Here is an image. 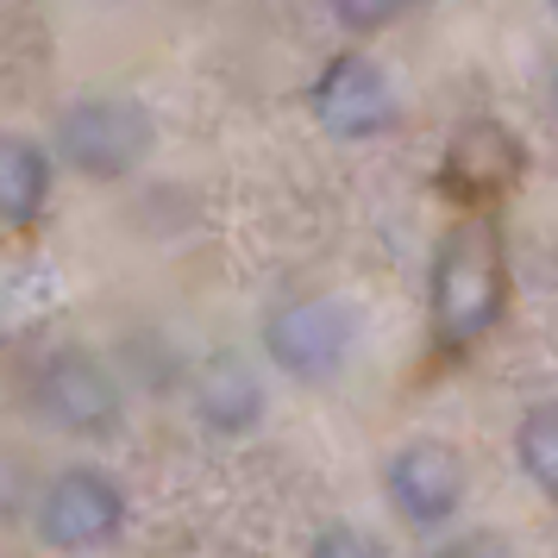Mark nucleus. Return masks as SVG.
Here are the masks:
<instances>
[{"mask_svg": "<svg viewBox=\"0 0 558 558\" xmlns=\"http://www.w3.org/2000/svg\"><path fill=\"white\" fill-rule=\"evenodd\" d=\"M508 314V252H502V232L489 214H471L446 227V239L433 245L427 264V320L439 345H477L502 327Z\"/></svg>", "mask_w": 558, "mask_h": 558, "instance_id": "obj_1", "label": "nucleus"}, {"mask_svg": "<svg viewBox=\"0 0 558 558\" xmlns=\"http://www.w3.org/2000/svg\"><path fill=\"white\" fill-rule=\"evenodd\" d=\"M151 151H157L151 107L138 95H120V88H88L76 101H63V113L51 126V157L88 182L138 177Z\"/></svg>", "mask_w": 558, "mask_h": 558, "instance_id": "obj_2", "label": "nucleus"}, {"mask_svg": "<svg viewBox=\"0 0 558 558\" xmlns=\"http://www.w3.org/2000/svg\"><path fill=\"white\" fill-rule=\"evenodd\" d=\"M32 408L70 439H113L126 427V383L88 345H51L32 371Z\"/></svg>", "mask_w": 558, "mask_h": 558, "instance_id": "obj_3", "label": "nucleus"}, {"mask_svg": "<svg viewBox=\"0 0 558 558\" xmlns=\"http://www.w3.org/2000/svg\"><path fill=\"white\" fill-rule=\"evenodd\" d=\"M126 483L113 477L107 464H63L45 489H38V508H32V527H38V546H51L63 558H95L107 553L120 533H126Z\"/></svg>", "mask_w": 558, "mask_h": 558, "instance_id": "obj_4", "label": "nucleus"}, {"mask_svg": "<svg viewBox=\"0 0 558 558\" xmlns=\"http://www.w3.org/2000/svg\"><path fill=\"white\" fill-rule=\"evenodd\" d=\"M352 352H357V314L345 295H289L264 314V357L302 389L339 383Z\"/></svg>", "mask_w": 558, "mask_h": 558, "instance_id": "obj_5", "label": "nucleus"}, {"mask_svg": "<svg viewBox=\"0 0 558 558\" xmlns=\"http://www.w3.org/2000/svg\"><path fill=\"white\" fill-rule=\"evenodd\" d=\"M383 502L402 527L446 533L458 521V508H464V458H458V446L433 439V433L402 439L383 458Z\"/></svg>", "mask_w": 558, "mask_h": 558, "instance_id": "obj_6", "label": "nucleus"}, {"mask_svg": "<svg viewBox=\"0 0 558 558\" xmlns=\"http://www.w3.org/2000/svg\"><path fill=\"white\" fill-rule=\"evenodd\" d=\"M307 107H314L320 132L345 138V145L383 138V132H396V120H402L396 76H389L371 51H357V45L320 63V76H314V88H307Z\"/></svg>", "mask_w": 558, "mask_h": 558, "instance_id": "obj_7", "label": "nucleus"}, {"mask_svg": "<svg viewBox=\"0 0 558 558\" xmlns=\"http://www.w3.org/2000/svg\"><path fill=\"white\" fill-rule=\"evenodd\" d=\"M195 421H202L207 433H220V439H245V433L264 427V383H257V371L245 364L239 352H214L195 371Z\"/></svg>", "mask_w": 558, "mask_h": 558, "instance_id": "obj_8", "label": "nucleus"}, {"mask_svg": "<svg viewBox=\"0 0 558 558\" xmlns=\"http://www.w3.org/2000/svg\"><path fill=\"white\" fill-rule=\"evenodd\" d=\"M57 189V157L32 132H0V227L26 232L51 214Z\"/></svg>", "mask_w": 558, "mask_h": 558, "instance_id": "obj_9", "label": "nucleus"}, {"mask_svg": "<svg viewBox=\"0 0 558 558\" xmlns=\"http://www.w3.org/2000/svg\"><path fill=\"white\" fill-rule=\"evenodd\" d=\"M514 464H521V477L546 502H558V396L521 408V421H514Z\"/></svg>", "mask_w": 558, "mask_h": 558, "instance_id": "obj_10", "label": "nucleus"}, {"mask_svg": "<svg viewBox=\"0 0 558 558\" xmlns=\"http://www.w3.org/2000/svg\"><path fill=\"white\" fill-rule=\"evenodd\" d=\"M414 7H421V0H327L332 26L345 32V38H377V32L402 26Z\"/></svg>", "mask_w": 558, "mask_h": 558, "instance_id": "obj_11", "label": "nucleus"}, {"mask_svg": "<svg viewBox=\"0 0 558 558\" xmlns=\"http://www.w3.org/2000/svg\"><path fill=\"white\" fill-rule=\"evenodd\" d=\"M302 558H389V546H383V533L357 527V521H327L307 539Z\"/></svg>", "mask_w": 558, "mask_h": 558, "instance_id": "obj_12", "label": "nucleus"}, {"mask_svg": "<svg viewBox=\"0 0 558 558\" xmlns=\"http://www.w3.org/2000/svg\"><path fill=\"white\" fill-rule=\"evenodd\" d=\"M421 558H514V546H508L502 533L471 527V533H452V539H439V546H427Z\"/></svg>", "mask_w": 558, "mask_h": 558, "instance_id": "obj_13", "label": "nucleus"}, {"mask_svg": "<svg viewBox=\"0 0 558 558\" xmlns=\"http://www.w3.org/2000/svg\"><path fill=\"white\" fill-rule=\"evenodd\" d=\"M553 107H558V76H553Z\"/></svg>", "mask_w": 558, "mask_h": 558, "instance_id": "obj_14", "label": "nucleus"}, {"mask_svg": "<svg viewBox=\"0 0 558 558\" xmlns=\"http://www.w3.org/2000/svg\"><path fill=\"white\" fill-rule=\"evenodd\" d=\"M546 7H553V20H558V0H546Z\"/></svg>", "mask_w": 558, "mask_h": 558, "instance_id": "obj_15", "label": "nucleus"}]
</instances>
